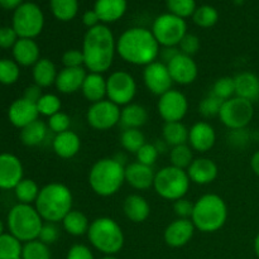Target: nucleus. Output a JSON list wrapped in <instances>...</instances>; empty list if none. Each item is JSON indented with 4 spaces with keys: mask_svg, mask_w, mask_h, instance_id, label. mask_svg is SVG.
<instances>
[{
    "mask_svg": "<svg viewBox=\"0 0 259 259\" xmlns=\"http://www.w3.org/2000/svg\"><path fill=\"white\" fill-rule=\"evenodd\" d=\"M187 175L190 177V181L192 184L205 186L217 180L219 175V167L212 159L206 158V157H200L195 158L186 169Z\"/></svg>",
    "mask_w": 259,
    "mask_h": 259,
    "instance_id": "nucleus-21",
    "label": "nucleus"
},
{
    "mask_svg": "<svg viewBox=\"0 0 259 259\" xmlns=\"http://www.w3.org/2000/svg\"><path fill=\"white\" fill-rule=\"evenodd\" d=\"M61 223H62L63 230L72 237H82L88 234L89 228H90L88 217L80 210L72 209Z\"/></svg>",
    "mask_w": 259,
    "mask_h": 259,
    "instance_id": "nucleus-33",
    "label": "nucleus"
},
{
    "mask_svg": "<svg viewBox=\"0 0 259 259\" xmlns=\"http://www.w3.org/2000/svg\"><path fill=\"white\" fill-rule=\"evenodd\" d=\"M258 101H259V100H258Z\"/></svg>",
    "mask_w": 259,
    "mask_h": 259,
    "instance_id": "nucleus-64",
    "label": "nucleus"
},
{
    "mask_svg": "<svg viewBox=\"0 0 259 259\" xmlns=\"http://www.w3.org/2000/svg\"><path fill=\"white\" fill-rule=\"evenodd\" d=\"M73 196L71 190L60 182H51L40 189L34 207L47 223H60L72 210Z\"/></svg>",
    "mask_w": 259,
    "mask_h": 259,
    "instance_id": "nucleus-3",
    "label": "nucleus"
},
{
    "mask_svg": "<svg viewBox=\"0 0 259 259\" xmlns=\"http://www.w3.org/2000/svg\"><path fill=\"white\" fill-rule=\"evenodd\" d=\"M167 8L171 14L185 19L194 15L196 10V2L195 0H167Z\"/></svg>",
    "mask_w": 259,
    "mask_h": 259,
    "instance_id": "nucleus-46",
    "label": "nucleus"
},
{
    "mask_svg": "<svg viewBox=\"0 0 259 259\" xmlns=\"http://www.w3.org/2000/svg\"><path fill=\"white\" fill-rule=\"evenodd\" d=\"M125 184V164L116 158H100L91 166L89 185L100 197L114 196Z\"/></svg>",
    "mask_w": 259,
    "mask_h": 259,
    "instance_id": "nucleus-4",
    "label": "nucleus"
},
{
    "mask_svg": "<svg viewBox=\"0 0 259 259\" xmlns=\"http://www.w3.org/2000/svg\"><path fill=\"white\" fill-rule=\"evenodd\" d=\"M138 85L128 71H114L106 78V99L118 106H125L133 103Z\"/></svg>",
    "mask_w": 259,
    "mask_h": 259,
    "instance_id": "nucleus-12",
    "label": "nucleus"
},
{
    "mask_svg": "<svg viewBox=\"0 0 259 259\" xmlns=\"http://www.w3.org/2000/svg\"><path fill=\"white\" fill-rule=\"evenodd\" d=\"M161 46L151 29L133 27L126 29L116 39V55L133 66H148L158 60Z\"/></svg>",
    "mask_w": 259,
    "mask_h": 259,
    "instance_id": "nucleus-2",
    "label": "nucleus"
},
{
    "mask_svg": "<svg viewBox=\"0 0 259 259\" xmlns=\"http://www.w3.org/2000/svg\"><path fill=\"white\" fill-rule=\"evenodd\" d=\"M50 7L56 19L61 22H70L78 12L77 0H51Z\"/></svg>",
    "mask_w": 259,
    "mask_h": 259,
    "instance_id": "nucleus-35",
    "label": "nucleus"
},
{
    "mask_svg": "<svg viewBox=\"0 0 259 259\" xmlns=\"http://www.w3.org/2000/svg\"><path fill=\"white\" fill-rule=\"evenodd\" d=\"M66 259H95L90 248L85 244H73L68 249Z\"/></svg>",
    "mask_w": 259,
    "mask_h": 259,
    "instance_id": "nucleus-54",
    "label": "nucleus"
},
{
    "mask_svg": "<svg viewBox=\"0 0 259 259\" xmlns=\"http://www.w3.org/2000/svg\"><path fill=\"white\" fill-rule=\"evenodd\" d=\"M253 116H254L253 103L238 96H233L229 100H225L219 114L220 121L230 131L247 128Z\"/></svg>",
    "mask_w": 259,
    "mask_h": 259,
    "instance_id": "nucleus-11",
    "label": "nucleus"
},
{
    "mask_svg": "<svg viewBox=\"0 0 259 259\" xmlns=\"http://www.w3.org/2000/svg\"><path fill=\"white\" fill-rule=\"evenodd\" d=\"M60 238V229H58L57 224L56 223H43V227L40 229L39 235H38V240H40L42 243H45L46 245H52Z\"/></svg>",
    "mask_w": 259,
    "mask_h": 259,
    "instance_id": "nucleus-49",
    "label": "nucleus"
},
{
    "mask_svg": "<svg viewBox=\"0 0 259 259\" xmlns=\"http://www.w3.org/2000/svg\"><path fill=\"white\" fill-rule=\"evenodd\" d=\"M40 189L37 182L32 179H23L19 184L15 186L14 194L19 204L32 205L37 200Z\"/></svg>",
    "mask_w": 259,
    "mask_h": 259,
    "instance_id": "nucleus-36",
    "label": "nucleus"
},
{
    "mask_svg": "<svg viewBox=\"0 0 259 259\" xmlns=\"http://www.w3.org/2000/svg\"><path fill=\"white\" fill-rule=\"evenodd\" d=\"M157 110L164 123L182 121L189 111V99L182 91L171 89L159 96Z\"/></svg>",
    "mask_w": 259,
    "mask_h": 259,
    "instance_id": "nucleus-14",
    "label": "nucleus"
},
{
    "mask_svg": "<svg viewBox=\"0 0 259 259\" xmlns=\"http://www.w3.org/2000/svg\"><path fill=\"white\" fill-rule=\"evenodd\" d=\"M43 95L42 93V89L39 88V86H37L35 83H33V85L28 86L27 89L24 90V94H23V98L27 99V100L32 101V103L37 104L38 100L40 99V96Z\"/></svg>",
    "mask_w": 259,
    "mask_h": 259,
    "instance_id": "nucleus-56",
    "label": "nucleus"
},
{
    "mask_svg": "<svg viewBox=\"0 0 259 259\" xmlns=\"http://www.w3.org/2000/svg\"><path fill=\"white\" fill-rule=\"evenodd\" d=\"M250 167H252V171L259 177V151L253 153L250 158Z\"/></svg>",
    "mask_w": 259,
    "mask_h": 259,
    "instance_id": "nucleus-60",
    "label": "nucleus"
},
{
    "mask_svg": "<svg viewBox=\"0 0 259 259\" xmlns=\"http://www.w3.org/2000/svg\"><path fill=\"white\" fill-rule=\"evenodd\" d=\"M146 143V137L141 129H124L120 134L121 147L129 153L136 154Z\"/></svg>",
    "mask_w": 259,
    "mask_h": 259,
    "instance_id": "nucleus-38",
    "label": "nucleus"
},
{
    "mask_svg": "<svg viewBox=\"0 0 259 259\" xmlns=\"http://www.w3.org/2000/svg\"><path fill=\"white\" fill-rule=\"evenodd\" d=\"M90 244L104 255H115L123 249L125 237L118 222L108 217L96 218L88 232Z\"/></svg>",
    "mask_w": 259,
    "mask_h": 259,
    "instance_id": "nucleus-6",
    "label": "nucleus"
},
{
    "mask_svg": "<svg viewBox=\"0 0 259 259\" xmlns=\"http://www.w3.org/2000/svg\"><path fill=\"white\" fill-rule=\"evenodd\" d=\"M180 53L179 47H161L159 57L162 58V62L168 63L174 57H176Z\"/></svg>",
    "mask_w": 259,
    "mask_h": 259,
    "instance_id": "nucleus-58",
    "label": "nucleus"
},
{
    "mask_svg": "<svg viewBox=\"0 0 259 259\" xmlns=\"http://www.w3.org/2000/svg\"><path fill=\"white\" fill-rule=\"evenodd\" d=\"M254 252H255V255L259 258V233L254 239Z\"/></svg>",
    "mask_w": 259,
    "mask_h": 259,
    "instance_id": "nucleus-61",
    "label": "nucleus"
},
{
    "mask_svg": "<svg viewBox=\"0 0 259 259\" xmlns=\"http://www.w3.org/2000/svg\"><path fill=\"white\" fill-rule=\"evenodd\" d=\"M19 65L14 60H9V58L0 60V83L13 85L19 80Z\"/></svg>",
    "mask_w": 259,
    "mask_h": 259,
    "instance_id": "nucleus-41",
    "label": "nucleus"
},
{
    "mask_svg": "<svg viewBox=\"0 0 259 259\" xmlns=\"http://www.w3.org/2000/svg\"><path fill=\"white\" fill-rule=\"evenodd\" d=\"M190 185L191 181L186 169L177 168L169 164L156 172L153 189L161 199L175 202L186 196Z\"/></svg>",
    "mask_w": 259,
    "mask_h": 259,
    "instance_id": "nucleus-8",
    "label": "nucleus"
},
{
    "mask_svg": "<svg viewBox=\"0 0 259 259\" xmlns=\"http://www.w3.org/2000/svg\"><path fill=\"white\" fill-rule=\"evenodd\" d=\"M22 161L15 154L0 153V189L14 190L24 179Z\"/></svg>",
    "mask_w": 259,
    "mask_h": 259,
    "instance_id": "nucleus-17",
    "label": "nucleus"
},
{
    "mask_svg": "<svg viewBox=\"0 0 259 259\" xmlns=\"http://www.w3.org/2000/svg\"><path fill=\"white\" fill-rule=\"evenodd\" d=\"M148 121V110L143 105L131 103L123 106L120 113V124L124 129H141Z\"/></svg>",
    "mask_w": 259,
    "mask_h": 259,
    "instance_id": "nucleus-31",
    "label": "nucleus"
},
{
    "mask_svg": "<svg viewBox=\"0 0 259 259\" xmlns=\"http://www.w3.org/2000/svg\"><path fill=\"white\" fill-rule=\"evenodd\" d=\"M162 139L171 148L180 144H186L189 142V128L182 121L164 123L162 128Z\"/></svg>",
    "mask_w": 259,
    "mask_h": 259,
    "instance_id": "nucleus-34",
    "label": "nucleus"
},
{
    "mask_svg": "<svg viewBox=\"0 0 259 259\" xmlns=\"http://www.w3.org/2000/svg\"><path fill=\"white\" fill-rule=\"evenodd\" d=\"M235 96L254 103L259 100V77L255 73L244 71L234 76Z\"/></svg>",
    "mask_w": 259,
    "mask_h": 259,
    "instance_id": "nucleus-27",
    "label": "nucleus"
},
{
    "mask_svg": "<svg viewBox=\"0 0 259 259\" xmlns=\"http://www.w3.org/2000/svg\"><path fill=\"white\" fill-rule=\"evenodd\" d=\"M121 109L108 99L94 103L89 106L86 113V120L89 125L95 131H110L120 124Z\"/></svg>",
    "mask_w": 259,
    "mask_h": 259,
    "instance_id": "nucleus-13",
    "label": "nucleus"
},
{
    "mask_svg": "<svg viewBox=\"0 0 259 259\" xmlns=\"http://www.w3.org/2000/svg\"><path fill=\"white\" fill-rule=\"evenodd\" d=\"M22 259H51L50 247L38 239L24 243L22 249Z\"/></svg>",
    "mask_w": 259,
    "mask_h": 259,
    "instance_id": "nucleus-42",
    "label": "nucleus"
},
{
    "mask_svg": "<svg viewBox=\"0 0 259 259\" xmlns=\"http://www.w3.org/2000/svg\"><path fill=\"white\" fill-rule=\"evenodd\" d=\"M169 161H171V166L177 167V168H189L191 162L194 161V153L189 143L172 147L169 151Z\"/></svg>",
    "mask_w": 259,
    "mask_h": 259,
    "instance_id": "nucleus-39",
    "label": "nucleus"
},
{
    "mask_svg": "<svg viewBox=\"0 0 259 259\" xmlns=\"http://www.w3.org/2000/svg\"><path fill=\"white\" fill-rule=\"evenodd\" d=\"M211 94L223 101L232 99L233 96H235L234 77H230V76H223V77L218 78V80L214 82V85H212Z\"/></svg>",
    "mask_w": 259,
    "mask_h": 259,
    "instance_id": "nucleus-44",
    "label": "nucleus"
},
{
    "mask_svg": "<svg viewBox=\"0 0 259 259\" xmlns=\"http://www.w3.org/2000/svg\"><path fill=\"white\" fill-rule=\"evenodd\" d=\"M39 116L37 104L27 100L24 98H19L10 104L8 109V118L9 121L17 128L23 129L35 121Z\"/></svg>",
    "mask_w": 259,
    "mask_h": 259,
    "instance_id": "nucleus-20",
    "label": "nucleus"
},
{
    "mask_svg": "<svg viewBox=\"0 0 259 259\" xmlns=\"http://www.w3.org/2000/svg\"><path fill=\"white\" fill-rule=\"evenodd\" d=\"M159 156L158 149L156 148L154 143H146L138 152L136 153L137 162L142 164H146V166L153 167L154 163L157 162Z\"/></svg>",
    "mask_w": 259,
    "mask_h": 259,
    "instance_id": "nucleus-48",
    "label": "nucleus"
},
{
    "mask_svg": "<svg viewBox=\"0 0 259 259\" xmlns=\"http://www.w3.org/2000/svg\"><path fill=\"white\" fill-rule=\"evenodd\" d=\"M189 146L192 151L206 153L217 143V132L207 121H197L189 128Z\"/></svg>",
    "mask_w": 259,
    "mask_h": 259,
    "instance_id": "nucleus-19",
    "label": "nucleus"
},
{
    "mask_svg": "<svg viewBox=\"0 0 259 259\" xmlns=\"http://www.w3.org/2000/svg\"><path fill=\"white\" fill-rule=\"evenodd\" d=\"M4 234V224H3L2 219H0V235Z\"/></svg>",
    "mask_w": 259,
    "mask_h": 259,
    "instance_id": "nucleus-62",
    "label": "nucleus"
},
{
    "mask_svg": "<svg viewBox=\"0 0 259 259\" xmlns=\"http://www.w3.org/2000/svg\"><path fill=\"white\" fill-rule=\"evenodd\" d=\"M58 70L55 62L48 58H40L37 63L32 67L33 81L40 89L51 88L56 83Z\"/></svg>",
    "mask_w": 259,
    "mask_h": 259,
    "instance_id": "nucleus-30",
    "label": "nucleus"
},
{
    "mask_svg": "<svg viewBox=\"0 0 259 259\" xmlns=\"http://www.w3.org/2000/svg\"><path fill=\"white\" fill-rule=\"evenodd\" d=\"M156 172L153 167L146 166L139 162H132L125 166V182L137 191H146L153 187Z\"/></svg>",
    "mask_w": 259,
    "mask_h": 259,
    "instance_id": "nucleus-22",
    "label": "nucleus"
},
{
    "mask_svg": "<svg viewBox=\"0 0 259 259\" xmlns=\"http://www.w3.org/2000/svg\"><path fill=\"white\" fill-rule=\"evenodd\" d=\"M13 60L19 66L33 67L40 60L39 46L30 38H19L12 48Z\"/></svg>",
    "mask_w": 259,
    "mask_h": 259,
    "instance_id": "nucleus-24",
    "label": "nucleus"
},
{
    "mask_svg": "<svg viewBox=\"0 0 259 259\" xmlns=\"http://www.w3.org/2000/svg\"><path fill=\"white\" fill-rule=\"evenodd\" d=\"M100 259H118V258H116L115 255H104V257Z\"/></svg>",
    "mask_w": 259,
    "mask_h": 259,
    "instance_id": "nucleus-63",
    "label": "nucleus"
},
{
    "mask_svg": "<svg viewBox=\"0 0 259 259\" xmlns=\"http://www.w3.org/2000/svg\"><path fill=\"white\" fill-rule=\"evenodd\" d=\"M166 65L168 67L174 83H179L182 86L191 85L199 76V66L195 62L194 58L181 52Z\"/></svg>",
    "mask_w": 259,
    "mask_h": 259,
    "instance_id": "nucleus-16",
    "label": "nucleus"
},
{
    "mask_svg": "<svg viewBox=\"0 0 259 259\" xmlns=\"http://www.w3.org/2000/svg\"><path fill=\"white\" fill-rule=\"evenodd\" d=\"M47 125H48V129H50L52 133H55L56 136V134H60L66 131H70L71 118L68 114L63 113V111H58V113H56L55 115L48 118Z\"/></svg>",
    "mask_w": 259,
    "mask_h": 259,
    "instance_id": "nucleus-47",
    "label": "nucleus"
},
{
    "mask_svg": "<svg viewBox=\"0 0 259 259\" xmlns=\"http://www.w3.org/2000/svg\"><path fill=\"white\" fill-rule=\"evenodd\" d=\"M151 30L161 47H179L187 34V24L182 18L166 13L154 19Z\"/></svg>",
    "mask_w": 259,
    "mask_h": 259,
    "instance_id": "nucleus-9",
    "label": "nucleus"
},
{
    "mask_svg": "<svg viewBox=\"0 0 259 259\" xmlns=\"http://www.w3.org/2000/svg\"><path fill=\"white\" fill-rule=\"evenodd\" d=\"M23 245L10 233L0 235V259H22Z\"/></svg>",
    "mask_w": 259,
    "mask_h": 259,
    "instance_id": "nucleus-37",
    "label": "nucleus"
},
{
    "mask_svg": "<svg viewBox=\"0 0 259 259\" xmlns=\"http://www.w3.org/2000/svg\"><path fill=\"white\" fill-rule=\"evenodd\" d=\"M45 27V15L38 5L24 3L15 9L13 15V29L19 38L34 39Z\"/></svg>",
    "mask_w": 259,
    "mask_h": 259,
    "instance_id": "nucleus-10",
    "label": "nucleus"
},
{
    "mask_svg": "<svg viewBox=\"0 0 259 259\" xmlns=\"http://www.w3.org/2000/svg\"><path fill=\"white\" fill-rule=\"evenodd\" d=\"M143 82L147 90L158 98L171 90L172 85H174L167 65L158 60L144 67Z\"/></svg>",
    "mask_w": 259,
    "mask_h": 259,
    "instance_id": "nucleus-15",
    "label": "nucleus"
},
{
    "mask_svg": "<svg viewBox=\"0 0 259 259\" xmlns=\"http://www.w3.org/2000/svg\"><path fill=\"white\" fill-rule=\"evenodd\" d=\"M48 132H50V129H48L47 124L37 119L29 125L20 129V141L27 147L40 146L47 138Z\"/></svg>",
    "mask_w": 259,
    "mask_h": 259,
    "instance_id": "nucleus-32",
    "label": "nucleus"
},
{
    "mask_svg": "<svg viewBox=\"0 0 259 259\" xmlns=\"http://www.w3.org/2000/svg\"><path fill=\"white\" fill-rule=\"evenodd\" d=\"M61 106H62L61 99L56 94H43L37 103L39 115L47 116V118L61 111Z\"/></svg>",
    "mask_w": 259,
    "mask_h": 259,
    "instance_id": "nucleus-43",
    "label": "nucleus"
},
{
    "mask_svg": "<svg viewBox=\"0 0 259 259\" xmlns=\"http://www.w3.org/2000/svg\"><path fill=\"white\" fill-rule=\"evenodd\" d=\"M223 103H224V101L220 100L219 98H217V96L212 95V94L210 93L209 95L205 96V98L199 103L200 115L204 116L205 119L215 118V116L219 118Z\"/></svg>",
    "mask_w": 259,
    "mask_h": 259,
    "instance_id": "nucleus-45",
    "label": "nucleus"
},
{
    "mask_svg": "<svg viewBox=\"0 0 259 259\" xmlns=\"http://www.w3.org/2000/svg\"><path fill=\"white\" fill-rule=\"evenodd\" d=\"M200 47H201V43H200L199 37L196 34H191V33H187L179 45L180 52L191 56V57L199 52Z\"/></svg>",
    "mask_w": 259,
    "mask_h": 259,
    "instance_id": "nucleus-50",
    "label": "nucleus"
},
{
    "mask_svg": "<svg viewBox=\"0 0 259 259\" xmlns=\"http://www.w3.org/2000/svg\"><path fill=\"white\" fill-rule=\"evenodd\" d=\"M81 94L91 104L106 99V78L103 73L88 72L81 88Z\"/></svg>",
    "mask_w": 259,
    "mask_h": 259,
    "instance_id": "nucleus-28",
    "label": "nucleus"
},
{
    "mask_svg": "<svg viewBox=\"0 0 259 259\" xmlns=\"http://www.w3.org/2000/svg\"><path fill=\"white\" fill-rule=\"evenodd\" d=\"M123 212L132 223H144L151 215V205L146 197L139 194H132L125 197L123 202Z\"/></svg>",
    "mask_w": 259,
    "mask_h": 259,
    "instance_id": "nucleus-26",
    "label": "nucleus"
},
{
    "mask_svg": "<svg viewBox=\"0 0 259 259\" xmlns=\"http://www.w3.org/2000/svg\"><path fill=\"white\" fill-rule=\"evenodd\" d=\"M23 0H0V7L4 9H17L22 5Z\"/></svg>",
    "mask_w": 259,
    "mask_h": 259,
    "instance_id": "nucleus-59",
    "label": "nucleus"
},
{
    "mask_svg": "<svg viewBox=\"0 0 259 259\" xmlns=\"http://www.w3.org/2000/svg\"><path fill=\"white\" fill-rule=\"evenodd\" d=\"M43 223L45 222L33 205L19 202L10 209L7 218L9 233L22 243L38 239Z\"/></svg>",
    "mask_w": 259,
    "mask_h": 259,
    "instance_id": "nucleus-7",
    "label": "nucleus"
},
{
    "mask_svg": "<svg viewBox=\"0 0 259 259\" xmlns=\"http://www.w3.org/2000/svg\"><path fill=\"white\" fill-rule=\"evenodd\" d=\"M82 23L85 27H88V29L90 28L96 27V25L100 24V19H99L98 14H96L95 10H88V12L83 13L82 15Z\"/></svg>",
    "mask_w": 259,
    "mask_h": 259,
    "instance_id": "nucleus-57",
    "label": "nucleus"
},
{
    "mask_svg": "<svg viewBox=\"0 0 259 259\" xmlns=\"http://www.w3.org/2000/svg\"><path fill=\"white\" fill-rule=\"evenodd\" d=\"M18 39H19V37H18L17 32L13 29V27L0 28V48H3V50L13 48Z\"/></svg>",
    "mask_w": 259,
    "mask_h": 259,
    "instance_id": "nucleus-53",
    "label": "nucleus"
},
{
    "mask_svg": "<svg viewBox=\"0 0 259 259\" xmlns=\"http://www.w3.org/2000/svg\"><path fill=\"white\" fill-rule=\"evenodd\" d=\"M228 141L234 147H244L249 142V133H248L247 128L230 131L229 136H228Z\"/></svg>",
    "mask_w": 259,
    "mask_h": 259,
    "instance_id": "nucleus-55",
    "label": "nucleus"
},
{
    "mask_svg": "<svg viewBox=\"0 0 259 259\" xmlns=\"http://www.w3.org/2000/svg\"><path fill=\"white\" fill-rule=\"evenodd\" d=\"M81 139L77 133L72 131H66L63 133L56 134L52 141V149L62 159H71L80 152Z\"/></svg>",
    "mask_w": 259,
    "mask_h": 259,
    "instance_id": "nucleus-25",
    "label": "nucleus"
},
{
    "mask_svg": "<svg viewBox=\"0 0 259 259\" xmlns=\"http://www.w3.org/2000/svg\"><path fill=\"white\" fill-rule=\"evenodd\" d=\"M195 225L191 219H179L169 223L163 233L166 244L171 248H182L191 242L195 234Z\"/></svg>",
    "mask_w": 259,
    "mask_h": 259,
    "instance_id": "nucleus-18",
    "label": "nucleus"
},
{
    "mask_svg": "<svg viewBox=\"0 0 259 259\" xmlns=\"http://www.w3.org/2000/svg\"><path fill=\"white\" fill-rule=\"evenodd\" d=\"M86 75H88V72H86L85 67H63L62 70L58 71L55 83L56 89H57L58 93L65 94V95H70V94L81 91Z\"/></svg>",
    "mask_w": 259,
    "mask_h": 259,
    "instance_id": "nucleus-23",
    "label": "nucleus"
},
{
    "mask_svg": "<svg viewBox=\"0 0 259 259\" xmlns=\"http://www.w3.org/2000/svg\"><path fill=\"white\" fill-rule=\"evenodd\" d=\"M83 66L89 72L104 73L113 66L116 55V39L105 24L90 28L82 40Z\"/></svg>",
    "mask_w": 259,
    "mask_h": 259,
    "instance_id": "nucleus-1",
    "label": "nucleus"
},
{
    "mask_svg": "<svg viewBox=\"0 0 259 259\" xmlns=\"http://www.w3.org/2000/svg\"><path fill=\"white\" fill-rule=\"evenodd\" d=\"M192 19L196 25L201 28H211L219 20V13L211 5H202V7L196 8Z\"/></svg>",
    "mask_w": 259,
    "mask_h": 259,
    "instance_id": "nucleus-40",
    "label": "nucleus"
},
{
    "mask_svg": "<svg viewBox=\"0 0 259 259\" xmlns=\"http://www.w3.org/2000/svg\"><path fill=\"white\" fill-rule=\"evenodd\" d=\"M174 211L179 219H191L194 211V202L187 200L186 197L176 200L174 202Z\"/></svg>",
    "mask_w": 259,
    "mask_h": 259,
    "instance_id": "nucleus-52",
    "label": "nucleus"
},
{
    "mask_svg": "<svg viewBox=\"0 0 259 259\" xmlns=\"http://www.w3.org/2000/svg\"><path fill=\"white\" fill-rule=\"evenodd\" d=\"M126 0H96L94 10L103 23H114L126 12Z\"/></svg>",
    "mask_w": 259,
    "mask_h": 259,
    "instance_id": "nucleus-29",
    "label": "nucleus"
},
{
    "mask_svg": "<svg viewBox=\"0 0 259 259\" xmlns=\"http://www.w3.org/2000/svg\"><path fill=\"white\" fill-rule=\"evenodd\" d=\"M62 65L63 67L68 68H77V67H85L83 66V55L81 50H67L62 55Z\"/></svg>",
    "mask_w": 259,
    "mask_h": 259,
    "instance_id": "nucleus-51",
    "label": "nucleus"
},
{
    "mask_svg": "<svg viewBox=\"0 0 259 259\" xmlns=\"http://www.w3.org/2000/svg\"><path fill=\"white\" fill-rule=\"evenodd\" d=\"M228 220V205L218 194H205L194 202L191 222L195 229L210 234L222 229Z\"/></svg>",
    "mask_w": 259,
    "mask_h": 259,
    "instance_id": "nucleus-5",
    "label": "nucleus"
}]
</instances>
